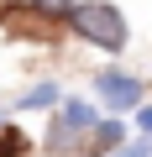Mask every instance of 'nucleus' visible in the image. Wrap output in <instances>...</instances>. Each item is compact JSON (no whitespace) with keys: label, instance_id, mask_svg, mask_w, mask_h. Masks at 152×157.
Returning a JSON list of instances; mask_svg holds the SVG:
<instances>
[{"label":"nucleus","instance_id":"nucleus-5","mask_svg":"<svg viewBox=\"0 0 152 157\" xmlns=\"http://www.w3.org/2000/svg\"><path fill=\"white\" fill-rule=\"evenodd\" d=\"M79 6V0H26V16H42V21H68V11Z\"/></svg>","mask_w":152,"mask_h":157},{"label":"nucleus","instance_id":"nucleus-1","mask_svg":"<svg viewBox=\"0 0 152 157\" xmlns=\"http://www.w3.org/2000/svg\"><path fill=\"white\" fill-rule=\"evenodd\" d=\"M63 26L79 37V42L100 47V52H126V42H131V26H126V16L110 6V0H79Z\"/></svg>","mask_w":152,"mask_h":157},{"label":"nucleus","instance_id":"nucleus-3","mask_svg":"<svg viewBox=\"0 0 152 157\" xmlns=\"http://www.w3.org/2000/svg\"><path fill=\"white\" fill-rule=\"evenodd\" d=\"M58 121L73 126L79 136H89V131L100 126V105H95V100H63V105H58Z\"/></svg>","mask_w":152,"mask_h":157},{"label":"nucleus","instance_id":"nucleus-2","mask_svg":"<svg viewBox=\"0 0 152 157\" xmlns=\"http://www.w3.org/2000/svg\"><path fill=\"white\" fill-rule=\"evenodd\" d=\"M95 105H100V115H136L142 105H147V78H136V73H126V68H100L95 73Z\"/></svg>","mask_w":152,"mask_h":157},{"label":"nucleus","instance_id":"nucleus-6","mask_svg":"<svg viewBox=\"0 0 152 157\" xmlns=\"http://www.w3.org/2000/svg\"><path fill=\"white\" fill-rule=\"evenodd\" d=\"M0 157H32V141L16 126H0Z\"/></svg>","mask_w":152,"mask_h":157},{"label":"nucleus","instance_id":"nucleus-4","mask_svg":"<svg viewBox=\"0 0 152 157\" xmlns=\"http://www.w3.org/2000/svg\"><path fill=\"white\" fill-rule=\"evenodd\" d=\"M63 105V89L53 84V78H37V84H26V94L16 100V110H58Z\"/></svg>","mask_w":152,"mask_h":157},{"label":"nucleus","instance_id":"nucleus-8","mask_svg":"<svg viewBox=\"0 0 152 157\" xmlns=\"http://www.w3.org/2000/svg\"><path fill=\"white\" fill-rule=\"evenodd\" d=\"M131 126H136V136H152V100H147V105L131 115Z\"/></svg>","mask_w":152,"mask_h":157},{"label":"nucleus","instance_id":"nucleus-9","mask_svg":"<svg viewBox=\"0 0 152 157\" xmlns=\"http://www.w3.org/2000/svg\"><path fill=\"white\" fill-rule=\"evenodd\" d=\"M0 126H6V115H0Z\"/></svg>","mask_w":152,"mask_h":157},{"label":"nucleus","instance_id":"nucleus-7","mask_svg":"<svg viewBox=\"0 0 152 157\" xmlns=\"http://www.w3.org/2000/svg\"><path fill=\"white\" fill-rule=\"evenodd\" d=\"M110 157H152V136H126Z\"/></svg>","mask_w":152,"mask_h":157}]
</instances>
